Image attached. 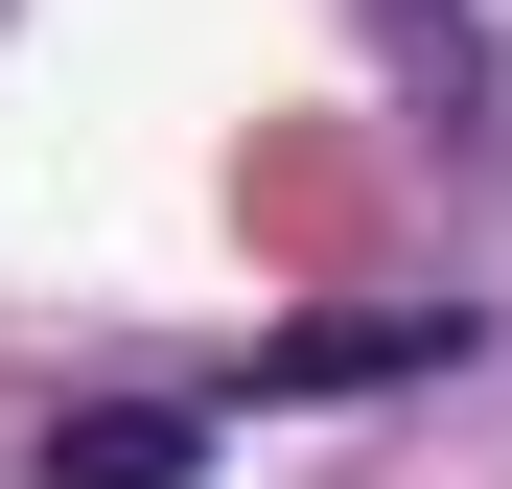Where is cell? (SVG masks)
Returning a JSON list of instances; mask_svg holds the SVG:
<instances>
[{
	"label": "cell",
	"mask_w": 512,
	"mask_h": 489,
	"mask_svg": "<svg viewBox=\"0 0 512 489\" xmlns=\"http://www.w3.org/2000/svg\"><path fill=\"white\" fill-rule=\"evenodd\" d=\"M210 466V396H94V420H47V489H187Z\"/></svg>",
	"instance_id": "6da1fadb"
},
{
	"label": "cell",
	"mask_w": 512,
	"mask_h": 489,
	"mask_svg": "<svg viewBox=\"0 0 512 489\" xmlns=\"http://www.w3.org/2000/svg\"><path fill=\"white\" fill-rule=\"evenodd\" d=\"M373 47H396V70H443V94L489 70V24H466V0H373Z\"/></svg>",
	"instance_id": "7a4b0ae2"
}]
</instances>
